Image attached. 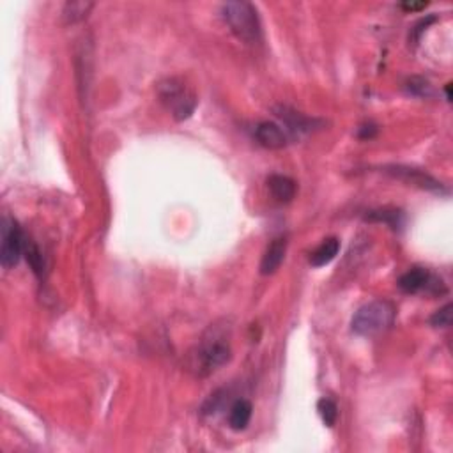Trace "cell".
<instances>
[{
	"instance_id": "cell-12",
	"label": "cell",
	"mask_w": 453,
	"mask_h": 453,
	"mask_svg": "<svg viewBox=\"0 0 453 453\" xmlns=\"http://www.w3.org/2000/svg\"><path fill=\"white\" fill-rule=\"evenodd\" d=\"M268 188H269V191H271L273 197H275L278 202H283V204H287V202L292 200V198L296 197V190H297L296 183H294L290 177L278 176V173H275V176L269 177Z\"/></svg>"
},
{
	"instance_id": "cell-19",
	"label": "cell",
	"mask_w": 453,
	"mask_h": 453,
	"mask_svg": "<svg viewBox=\"0 0 453 453\" xmlns=\"http://www.w3.org/2000/svg\"><path fill=\"white\" fill-rule=\"evenodd\" d=\"M449 322H452V304H445L442 308H439L434 315L430 317V324L434 328H448Z\"/></svg>"
},
{
	"instance_id": "cell-15",
	"label": "cell",
	"mask_w": 453,
	"mask_h": 453,
	"mask_svg": "<svg viewBox=\"0 0 453 453\" xmlns=\"http://www.w3.org/2000/svg\"><path fill=\"white\" fill-rule=\"evenodd\" d=\"M278 115L282 117L283 122L287 124V127H289L292 133H306V131H310L311 126H314V119H308V117L301 115V113L294 112V110L285 108V106L280 110Z\"/></svg>"
},
{
	"instance_id": "cell-21",
	"label": "cell",
	"mask_w": 453,
	"mask_h": 453,
	"mask_svg": "<svg viewBox=\"0 0 453 453\" xmlns=\"http://www.w3.org/2000/svg\"><path fill=\"white\" fill-rule=\"evenodd\" d=\"M375 133H377V127L374 124H365L360 130V137L361 138H374Z\"/></svg>"
},
{
	"instance_id": "cell-6",
	"label": "cell",
	"mask_w": 453,
	"mask_h": 453,
	"mask_svg": "<svg viewBox=\"0 0 453 453\" xmlns=\"http://www.w3.org/2000/svg\"><path fill=\"white\" fill-rule=\"evenodd\" d=\"M384 172L389 173V176L396 177V179L403 180V183L421 188V190L435 191V193L446 191L445 186H442L437 179L428 176V173L423 172V170L411 168V166H402V165H393V166H386Z\"/></svg>"
},
{
	"instance_id": "cell-5",
	"label": "cell",
	"mask_w": 453,
	"mask_h": 453,
	"mask_svg": "<svg viewBox=\"0 0 453 453\" xmlns=\"http://www.w3.org/2000/svg\"><path fill=\"white\" fill-rule=\"evenodd\" d=\"M0 264L11 269L20 262L25 248V234L18 222L11 216H4L0 223Z\"/></svg>"
},
{
	"instance_id": "cell-9",
	"label": "cell",
	"mask_w": 453,
	"mask_h": 453,
	"mask_svg": "<svg viewBox=\"0 0 453 453\" xmlns=\"http://www.w3.org/2000/svg\"><path fill=\"white\" fill-rule=\"evenodd\" d=\"M432 282L430 273L425 268H411L398 278V289L406 294H416L427 289Z\"/></svg>"
},
{
	"instance_id": "cell-3",
	"label": "cell",
	"mask_w": 453,
	"mask_h": 453,
	"mask_svg": "<svg viewBox=\"0 0 453 453\" xmlns=\"http://www.w3.org/2000/svg\"><path fill=\"white\" fill-rule=\"evenodd\" d=\"M159 101L176 120H186L197 108V96L177 78H166L158 85Z\"/></svg>"
},
{
	"instance_id": "cell-13",
	"label": "cell",
	"mask_w": 453,
	"mask_h": 453,
	"mask_svg": "<svg viewBox=\"0 0 453 453\" xmlns=\"http://www.w3.org/2000/svg\"><path fill=\"white\" fill-rule=\"evenodd\" d=\"M340 251V241L338 237H328V239L322 241L310 255V264L314 268H324L328 265L333 258L338 255Z\"/></svg>"
},
{
	"instance_id": "cell-11",
	"label": "cell",
	"mask_w": 453,
	"mask_h": 453,
	"mask_svg": "<svg viewBox=\"0 0 453 453\" xmlns=\"http://www.w3.org/2000/svg\"><path fill=\"white\" fill-rule=\"evenodd\" d=\"M251 414H253V406H251L250 400L239 398L230 406L229 411V427L232 430H244L248 427L251 420Z\"/></svg>"
},
{
	"instance_id": "cell-17",
	"label": "cell",
	"mask_w": 453,
	"mask_h": 453,
	"mask_svg": "<svg viewBox=\"0 0 453 453\" xmlns=\"http://www.w3.org/2000/svg\"><path fill=\"white\" fill-rule=\"evenodd\" d=\"M317 411L321 414L322 421L326 427H335L336 420H338V406L333 402L331 398H321L317 403Z\"/></svg>"
},
{
	"instance_id": "cell-23",
	"label": "cell",
	"mask_w": 453,
	"mask_h": 453,
	"mask_svg": "<svg viewBox=\"0 0 453 453\" xmlns=\"http://www.w3.org/2000/svg\"><path fill=\"white\" fill-rule=\"evenodd\" d=\"M445 92H446V101H452V84H446Z\"/></svg>"
},
{
	"instance_id": "cell-22",
	"label": "cell",
	"mask_w": 453,
	"mask_h": 453,
	"mask_svg": "<svg viewBox=\"0 0 453 453\" xmlns=\"http://www.w3.org/2000/svg\"><path fill=\"white\" fill-rule=\"evenodd\" d=\"M428 6V2H403L400 4L403 11H421Z\"/></svg>"
},
{
	"instance_id": "cell-16",
	"label": "cell",
	"mask_w": 453,
	"mask_h": 453,
	"mask_svg": "<svg viewBox=\"0 0 453 453\" xmlns=\"http://www.w3.org/2000/svg\"><path fill=\"white\" fill-rule=\"evenodd\" d=\"M92 7H94L92 2H67L64 6L62 16L67 23H78V21L85 20L88 16Z\"/></svg>"
},
{
	"instance_id": "cell-1",
	"label": "cell",
	"mask_w": 453,
	"mask_h": 453,
	"mask_svg": "<svg viewBox=\"0 0 453 453\" xmlns=\"http://www.w3.org/2000/svg\"><path fill=\"white\" fill-rule=\"evenodd\" d=\"M396 310L389 301L375 299L363 304L354 314L350 328L360 336H375L388 331L395 324Z\"/></svg>"
},
{
	"instance_id": "cell-14",
	"label": "cell",
	"mask_w": 453,
	"mask_h": 453,
	"mask_svg": "<svg viewBox=\"0 0 453 453\" xmlns=\"http://www.w3.org/2000/svg\"><path fill=\"white\" fill-rule=\"evenodd\" d=\"M23 255H25V258H27L28 265L32 268V271H34V275L38 276V278H42V276H45V271H46L45 257H42V253H41V250H39L38 244H35L32 239H28V237H25Z\"/></svg>"
},
{
	"instance_id": "cell-7",
	"label": "cell",
	"mask_w": 453,
	"mask_h": 453,
	"mask_svg": "<svg viewBox=\"0 0 453 453\" xmlns=\"http://www.w3.org/2000/svg\"><path fill=\"white\" fill-rule=\"evenodd\" d=\"M255 138L258 144L265 149H283L287 145V134L278 124L269 122H258L255 127Z\"/></svg>"
},
{
	"instance_id": "cell-20",
	"label": "cell",
	"mask_w": 453,
	"mask_h": 453,
	"mask_svg": "<svg viewBox=\"0 0 453 453\" xmlns=\"http://www.w3.org/2000/svg\"><path fill=\"white\" fill-rule=\"evenodd\" d=\"M434 21H435V16H428V18H427V20H421V21H420V23H418V25H416V27H414V30H413V34H414V39H418V38H420V34H421V32H423V30H425V28H427V27H428V25H430V23H434Z\"/></svg>"
},
{
	"instance_id": "cell-4",
	"label": "cell",
	"mask_w": 453,
	"mask_h": 453,
	"mask_svg": "<svg viewBox=\"0 0 453 453\" xmlns=\"http://www.w3.org/2000/svg\"><path fill=\"white\" fill-rule=\"evenodd\" d=\"M193 368H197L200 375H207L229 363L232 350H230V343L225 338H222L218 333H212L211 338H204V342L198 345L197 354H193Z\"/></svg>"
},
{
	"instance_id": "cell-18",
	"label": "cell",
	"mask_w": 453,
	"mask_h": 453,
	"mask_svg": "<svg viewBox=\"0 0 453 453\" xmlns=\"http://www.w3.org/2000/svg\"><path fill=\"white\" fill-rule=\"evenodd\" d=\"M406 87H407V91L411 92V94L420 96V98H430V96H434L430 81L425 80V78H421V76L409 78L406 84Z\"/></svg>"
},
{
	"instance_id": "cell-10",
	"label": "cell",
	"mask_w": 453,
	"mask_h": 453,
	"mask_svg": "<svg viewBox=\"0 0 453 453\" xmlns=\"http://www.w3.org/2000/svg\"><path fill=\"white\" fill-rule=\"evenodd\" d=\"M365 219H367V222L384 223V225L391 226L393 230H402V226L406 225V214H403L402 209L396 207L372 209V211L365 216Z\"/></svg>"
},
{
	"instance_id": "cell-8",
	"label": "cell",
	"mask_w": 453,
	"mask_h": 453,
	"mask_svg": "<svg viewBox=\"0 0 453 453\" xmlns=\"http://www.w3.org/2000/svg\"><path fill=\"white\" fill-rule=\"evenodd\" d=\"M287 251V239L285 237H276L265 248L264 255L260 260V273L262 275H273L280 269Z\"/></svg>"
},
{
	"instance_id": "cell-2",
	"label": "cell",
	"mask_w": 453,
	"mask_h": 453,
	"mask_svg": "<svg viewBox=\"0 0 453 453\" xmlns=\"http://www.w3.org/2000/svg\"><path fill=\"white\" fill-rule=\"evenodd\" d=\"M222 16L230 30L248 45H255L262 38L260 20L257 9L250 2H226L222 7Z\"/></svg>"
}]
</instances>
